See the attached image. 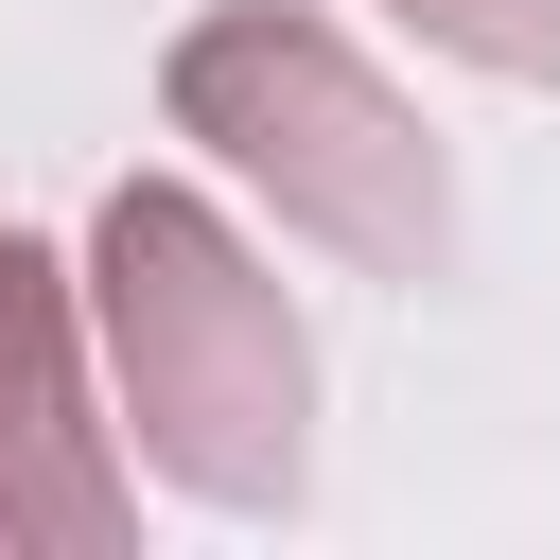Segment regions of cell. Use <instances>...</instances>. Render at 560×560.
Masks as SVG:
<instances>
[{"label": "cell", "mask_w": 560, "mask_h": 560, "mask_svg": "<svg viewBox=\"0 0 560 560\" xmlns=\"http://www.w3.org/2000/svg\"><path fill=\"white\" fill-rule=\"evenodd\" d=\"M385 18H420L438 52H472L508 88H560V0H385Z\"/></svg>", "instance_id": "277c9868"}, {"label": "cell", "mask_w": 560, "mask_h": 560, "mask_svg": "<svg viewBox=\"0 0 560 560\" xmlns=\"http://www.w3.org/2000/svg\"><path fill=\"white\" fill-rule=\"evenodd\" d=\"M18 542L105 560L122 542V472H105V420H88V368H70V280L0 228V560Z\"/></svg>", "instance_id": "3957f363"}, {"label": "cell", "mask_w": 560, "mask_h": 560, "mask_svg": "<svg viewBox=\"0 0 560 560\" xmlns=\"http://www.w3.org/2000/svg\"><path fill=\"white\" fill-rule=\"evenodd\" d=\"M88 298H105V368H122L140 455L175 490H210V508H298V472H315V350H298L280 280L210 228V192L122 175L105 228H88Z\"/></svg>", "instance_id": "6da1fadb"}, {"label": "cell", "mask_w": 560, "mask_h": 560, "mask_svg": "<svg viewBox=\"0 0 560 560\" xmlns=\"http://www.w3.org/2000/svg\"><path fill=\"white\" fill-rule=\"evenodd\" d=\"M175 122L228 158V175H262L315 245H350L368 280H420L438 245H455V175H438V140L315 35V18H280V0H245V18H192L175 35Z\"/></svg>", "instance_id": "7a4b0ae2"}]
</instances>
